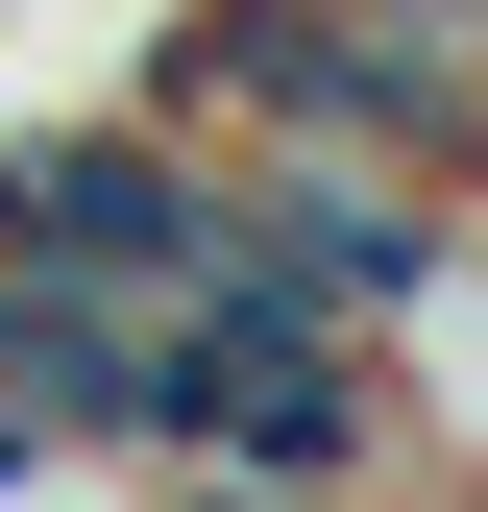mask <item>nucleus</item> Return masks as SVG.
<instances>
[{"label":"nucleus","mask_w":488,"mask_h":512,"mask_svg":"<svg viewBox=\"0 0 488 512\" xmlns=\"http://www.w3.org/2000/svg\"><path fill=\"white\" fill-rule=\"evenodd\" d=\"M0 512H171V464H25Z\"/></svg>","instance_id":"obj_1"}]
</instances>
